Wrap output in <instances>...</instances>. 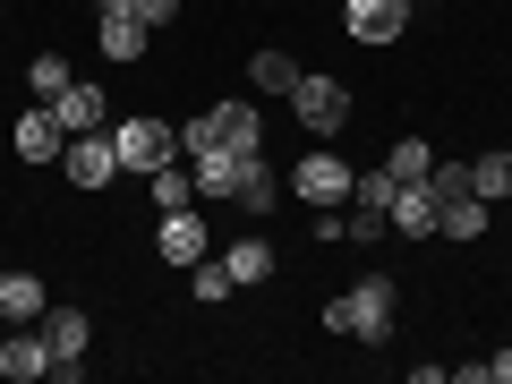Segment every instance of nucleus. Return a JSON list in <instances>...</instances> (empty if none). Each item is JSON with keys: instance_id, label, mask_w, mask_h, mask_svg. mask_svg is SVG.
Segmentation results:
<instances>
[{"instance_id": "obj_1", "label": "nucleus", "mask_w": 512, "mask_h": 384, "mask_svg": "<svg viewBox=\"0 0 512 384\" xmlns=\"http://www.w3.org/2000/svg\"><path fill=\"white\" fill-rule=\"evenodd\" d=\"M325 333H350V342H393V282L367 274L350 291L325 299Z\"/></svg>"}, {"instance_id": "obj_2", "label": "nucleus", "mask_w": 512, "mask_h": 384, "mask_svg": "<svg viewBox=\"0 0 512 384\" xmlns=\"http://www.w3.org/2000/svg\"><path fill=\"white\" fill-rule=\"evenodd\" d=\"M111 146H120V171H163V163H180V128L171 120H120Z\"/></svg>"}, {"instance_id": "obj_3", "label": "nucleus", "mask_w": 512, "mask_h": 384, "mask_svg": "<svg viewBox=\"0 0 512 384\" xmlns=\"http://www.w3.org/2000/svg\"><path fill=\"white\" fill-rule=\"evenodd\" d=\"M350 188H359V171H350L342 154H299V171H291V197H308L316 214L350 205Z\"/></svg>"}, {"instance_id": "obj_4", "label": "nucleus", "mask_w": 512, "mask_h": 384, "mask_svg": "<svg viewBox=\"0 0 512 384\" xmlns=\"http://www.w3.org/2000/svg\"><path fill=\"white\" fill-rule=\"evenodd\" d=\"M60 171H69V188H111V180H120V146H111V128L69 137V146H60Z\"/></svg>"}, {"instance_id": "obj_5", "label": "nucleus", "mask_w": 512, "mask_h": 384, "mask_svg": "<svg viewBox=\"0 0 512 384\" xmlns=\"http://www.w3.org/2000/svg\"><path fill=\"white\" fill-rule=\"evenodd\" d=\"M291 111H299L308 137H333V128L350 120V86H342V77H299V86H291Z\"/></svg>"}, {"instance_id": "obj_6", "label": "nucleus", "mask_w": 512, "mask_h": 384, "mask_svg": "<svg viewBox=\"0 0 512 384\" xmlns=\"http://www.w3.org/2000/svg\"><path fill=\"white\" fill-rule=\"evenodd\" d=\"M43 308H52V291H43V274H26V265H9V274H0V325H43Z\"/></svg>"}, {"instance_id": "obj_7", "label": "nucleus", "mask_w": 512, "mask_h": 384, "mask_svg": "<svg viewBox=\"0 0 512 384\" xmlns=\"http://www.w3.org/2000/svg\"><path fill=\"white\" fill-rule=\"evenodd\" d=\"M9 146H18L26 163H60V146H69V128L52 120V103H35V111H26L18 128H9Z\"/></svg>"}, {"instance_id": "obj_8", "label": "nucleus", "mask_w": 512, "mask_h": 384, "mask_svg": "<svg viewBox=\"0 0 512 384\" xmlns=\"http://www.w3.org/2000/svg\"><path fill=\"white\" fill-rule=\"evenodd\" d=\"M342 18H350V35H359V43H393L410 26V0H350Z\"/></svg>"}, {"instance_id": "obj_9", "label": "nucleus", "mask_w": 512, "mask_h": 384, "mask_svg": "<svg viewBox=\"0 0 512 384\" xmlns=\"http://www.w3.org/2000/svg\"><path fill=\"white\" fill-rule=\"evenodd\" d=\"M0 376H9V384L52 376V342H43V325H35V333H9V342H0Z\"/></svg>"}, {"instance_id": "obj_10", "label": "nucleus", "mask_w": 512, "mask_h": 384, "mask_svg": "<svg viewBox=\"0 0 512 384\" xmlns=\"http://www.w3.org/2000/svg\"><path fill=\"white\" fill-rule=\"evenodd\" d=\"M231 205H239L248 222H265V214L282 205V180L265 171V154H248V163H239V188H231Z\"/></svg>"}, {"instance_id": "obj_11", "label": "nucleus", "mask_w": 512, "mask_h": 384, "mask_svg": "<svg viewBox=\"0 0 512 384\" xmlns=\"http://www.w3.org/2000/svg\"><path fill=\"white\" fill-rule=\"evenodd\" d=\"M154 248H163V265H197V256H205V222H197V205H180V214H163V231H154Z\"/></svg>"}, {"instance_id": "obj_12", "label": "nucleus", "mask_w": 512, "mask_h": 384, "mask_svg": "<svg viewBox=\"0 0 512 384\" xmlns=\"http://www.w3.org/2000/svg\"><path fill=\"white\" fill-rule=\"evenodd\" d=\"M146 18H128V9H103V26H94V43H103V60H146Z\"/></svg>"}, {"instance_id": "obj_13", "label": "nucleus", "mask_w": 512, "mask_h": 384, "mask_svg": "<svg viewBox=\"0 0 512 384\" xmlns=\"http://www.w3.org/2000/svg\"><path fill=\"white\" fill-rule=\"evenodd\" d=\"M436 214H444V205L427 197V180H410V188H393V214H384V222H393L402 239H427V231H436Z\"/></svg>"}, {"instance_id": "obj_14", "label": "nucleus", "mask_w": 512, "mask_h": 384, "mask_svg": "<svg viewBox=\"0 0 512 384\" xmlns=\"http://www.w3.org/2000/svg\"><path fill=\"white\" fill-rule=\"evenodd\" d=\"M43 342H52V359H86L94 316H86V308H43Z\"/></svg>"}, {"instance_id": "obj_15", "label": "nucleus", "mask_w": 512, "mask_h": 384, "mask_svg": "<svg viewBox=\"0 0 512 384\" xmlns=\"http://www.w3.org/2000/svg\"><path fill=\"white\" fill-rule=\"evenodd\" d=\"M52 120L69 128V137H86V128H103V94H94V86H77V77H69V86L52 94Z\"/></svg>"}, {"instance_id": "obj_16", "label": "nucleus", "mask_w": 512, "mask_h": 384, "mask_svg": "<svg viewBox=\"0 0 512 384\" xmlns=\"http://www.w3.org/2000/svg\"><path fill=\"white\" fill-rule=\"evenodd\" d=\"M222 120V146L231 154H265V120H256V103H214Z\"/></svg>"}, {"instance_id": "obj_17", "label": "nucleus", "mask_w": 512, "mask_h": 384, "mask_svg": "<svg viewBox=\"0 0 512 384\" xmlns=\"http://www.w3.org/2000/svg\"><path fill=\"white\" fill-rule=\"evenodd\" d=\"M146 188H154V214L197 205V171H188V154H180V163H163V171H146Z\"/></svg>"}, {"instance_id": "obj_18", "label": "nucleus", "mask_w": 512, "mask_h": 384, "mask_svg": "<svg viewBox=\"0 0 512 384\" xmlns=\"http://www.w3.org/2000/svg\"><path fill=\"white\" fill-rule=\"evenodd\" d=\"M239 163H248V154H231V146L197 154V163H188V171H197V197H231V188H239Z\"/></svg>"}, {"instance_id": "obj_19", "label": "nucleus", "mask_w": 512, "mask_h": 384, "mask_svg": "<svg viewBox=\"0 0 512 384\" xmlns=\"http://www.w3.org/2000/svg\"><path fill=\"white\" fill-rule=\"evenodd\" d=\"M222 265H231V282H239V291H248V282H265V274H274V248H265V239H231V248H222Z\"/></svg>"}, {"instance_id": "obj_20", "label": "nucleus", "mask_w": 512, "mask_h": 384, "mask_svg": "<svg viewBox=\"0 0 512 384\" xmlns=\"http://www.w3.org/2000/svg\"><path fill=\"white\" fill-rule=\"evenodd\" d=\"M299 77H308V69H299L291 52H256V60H248V86H256V94H291Z\"/></svg>"}, {"instance_id": "obj_21", "label": "nucleus", "mask_w": 512, "mask_h": 384, "mask_svg": "<svg viewBox=\"0 0 512 384\" xmlns=\"http://www.w3.org/2000/svg\"><path fill=\"white\" fill-rule=\"evenodd\" d=\"M436 231H444V239H487V197H453V205L436 214Z\"/></svg>"}, {"instance_id": "obj_22", "label": "nucleus", "mask_w": 512, "mask_h": 384, "mask_svg": "<svg viewBox=\"0 0 512 384\" xmlns=\"http://www.w3.org/2000/svg\"><path fill=\"white\" fill-rule=\"evenodd\" d=\"M470 197H512V154H470Z\"/></svg>"}, {"instance_id": "obj_23", "label": "nucleus", "mask_w": 512, "mask_h": 384, "mask_svg": "<svg viewBox=\"0 0 512 384\" xmlns=\"http://www.w3.org/2000/svg\"><path fill=\"white\" fill-rule=\"evenodd\" d=\"M188 291H197L205 308H214V299H231L239 282H231V265H222V256H197V265H188Z\"/></svg>"}, {"instance_id": "obj_24", "label": "nucleus", "mask_w": 512, "mask_h": 384, "mask_svg": "<svg viewBox=\"0 0 512 384\" xmlns=\"http://www.w3.org/2000/svg\"><path fill=\"white\" fill-rule=\"evenodd\" d=\"M427 163H436V146H427V137H402V146H393V154H384V171H393V180H427Z\"/></svg>"}, {"instance_id": "obj_25", "label": "nucleus", "mask_w": 512, "mask_h": 384, "mask_svg": "<svg viewBox=\"0 0 512 384\" xmlns=\"http://www.w3.org/2000/svg\"><path fill=\"white\" fill-rule=\"evenodd\" d=\"M427 197H436V205L470 197V163H427Z\"/></svg>"}, {"instance_id": "obj_26", "label": "nucleus", "mask_w": 512, "mask_h": 384, "mask_svg": "<svg viewBox=\"0 0 512 384\" xmlns=\"http://www.w3.org/2000/svg\"><path fill=\"white\" fill-rule=\"evenodd\" d=\"M214 146H222V120H214V111H197V120L180 128V154L197 163V154H214Z\"/></svg>"}, {"instance_id": "obj_27", "label": "nucleus", "mask_w": 512, "mask_h": 384, "mask_svg": "<svg viewBox=\"0 0 512 384\" xmlns=\"http://www.w3.org/2000/svg\"><path fill=\"white\" fill-rule=\"evenodd\" d=\"M26 86H35V103H52V94L69 86V60H60V52H43L35 69H26Z\"/></svg>"}, {"instance_id": "obj_28", "label": "nucleus", "mask_w": 512, "mask_h": 384, "mask_svg": "<svg viewBox=\"0 0 512 384\" xmlns=\"http://www.w3.org/2000/svg\"><path fill=\"white\" fill-rule=\"evenodd\" d=\"M137 18H146V26H171V18H180V0H137Z\"/></svg>"}, {"instance_id": "obj_29", "label": "nucleus", "mask_w": 512, "mask_h": 384, "mask_svg": "<svg viewBox=\"0 0 512 384\" xmlns=\"http://www.w3.org/2000/svg\"><path fill=\"white\" fill-rule=\"evenodd\" d=\"M487 384H512V350H495V359H487Z\"/></svg>"}]
</instances>
